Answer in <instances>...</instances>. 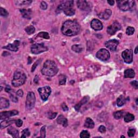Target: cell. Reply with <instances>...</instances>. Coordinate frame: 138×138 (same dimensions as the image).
I'll use <instances>...</instances> for the list:
<instances>
[{"label": "cell", "mask_w": 138, "mask_h": 138, "mask_svg": "<svg viewBox=\"0 0 138 138\" xmlns=\"http://www.w3.org/2000/svg\"><path fill=\"white\" fill-rule=\"evenodd\" d=\"M80 27L78 22L67 20L63 24L61 27V32L64 35L67 36H74L78 34L80 31Z\"/></svg>", "instance_id": "1"}, {"label": "cell", "mask_w": 138, "mask_h": 138, "mask_svg": "<svg viewBox=\"0 0 138 138\" xmlns=\"http://www.w3.org/2000/svg\"><path fill=\"white\" fill-rule=\"evenodd\" d=\"M58 72V66L55 61L51 60H47L45 61L42 69V74L48 77H53L57 74Z\"/></svg>", "instance_id": "2"}, {"label": "cell", "mask_w": 138, "mask_h": 138, "mask_svg": "<svg viewBox=\"0 0 138 138\" xmlns=\"http://www.w3.org/2000/svg\"><path fill=\"white\" fill-rule=\"evenodd\" d=\"M74 2L73 1H67L61 3L58 7L56 12L60 13L61 11H63L66 15L71 16L75 15V9L74 8Z\"/></svg>", "instance_id": "3"}, {"label": "cell", "mask_w": 138, "mask_h": 138, "mask_svg": "<svg viewBox=\"0 0 138 138\" xmlns=\"http://www.w3.org/2000/svg\"><path fill=\"white\" fill-rule=\"evenodd\" d=\"M26 80L27 76L21 70H18L14 73L12 85L14 87H19L23 85Z\"/></svg>", "instance_id": "4"}, {"label": "cell", "mask_w": 138, "mask_h": 138, "mask_svg": "<svg viewBox=\"0 0 138 138\" xmlns=\"http://www.w3.org/2000/svg\"><path fill=\"white\" fill-rule=\"evenodd\" d=\"M118 6L121 10L123 12L130 10L133 8L135 5V1L132 0H123V1H117Z\"/></svg>", "instance_id": "5"}, {"label": "cell", "mask_w": 138, "mask_h": 138, "mask_svg": "<svg viewBox=\"0 0 138 138\" xmlns=\"http://www.w3.org/2000/svg\"><path fill=\"white\" fill-rule=\"evenodd\" d=\"M48 50V47L43 43H36L33 44L31 47V51L33 54H39Z\"/></svg>", "instance_id": "6"}, {"label": "cell", "mask_w": 138, "mask_h": 138, "mask_svg": "<svg viewBox=\"0 0 138 138\" xmlns=\"http://www.w3.org/2000/svg\"><path fill=\"white\" fill-rule=\"evenodd\" d=\"M36 103V97L34 93L29 92L27 94L25 106L28 109H31L34 107Z\"/></svg>", "instance_id": "7"}, {"label": "cell", "mask_w": 138, "mask_h": 138, "mask_svg": "<svg viewBox=\"0 0 138 138\" xmlns=\"http://www.w3.org/2000/svg\"><path fill=\"white\" fill-rule=\"evenodd\" d=\"M38 91L42 100L46 101L50 96L51 93V89L50 86H46L43 88H39L38 89Z\"/></svg>", "instance_id": "8"}, {"label": "cell", "mask_w": 138, "mask_h": 138, "mask_svg": "<svg viewBox=\"0 0 138 138\" xmlns=\"http://www.w3.org/2000/svg\"><path fill=\"white\" fill-rule=\"evenodd\" d=\"M96 57L98 59L101 61H107L110 58V53L109 51L105 49H101L97 52Z\"/></svg>", "instance_id": "9"}, {"label": "cell", "mask_w": 138, "mask_h": 138, "mask_svg": "<svg viewBox=\"0 0 138 138\" xmlns=\"http://www.w3.org/2000/svg\"><path fill=\"white\" fill-rule=\"evenodd\" d=\"M122 57L126 63L131 64L133 60V52L131 49H127L122 53Z\"/></svg>", "instance_id": "10"}, {"label": "cell", "mask_w": 138, "mask_h": 138, "mask_svg": "<svg viewBox=\"0 0 138 138\" xmlns=\"http://www.w3.org/2000/svg\"><path fill=\"white\" fill-rule=\"evenodd\" d=\"M122 29V25L117 21H115L113 23L109 25L107 28V32L110 35H113L118 31Z\"/></svg>", "instance_id": "11"}, {"label": "cell", "mask_w": 138, "mask_h": 138, "mask_svg": "<svg viewBox=\"0 0 138 138\" xmlns=\"http://www.w3.org/2000/svg\"><path fill=\"white\" fill-rule=\"evenodd\" d=\"M119 44V42L117 39H111L107 41L105 43V46L112 51H115Z\"/></svg>", "instance_id": "12"}, {"label": "cell", "mask_w": 138, "mask_h": 138, "mask_svg": "<svg viewBox=\"0 0 138 138\" xmlns=\"http://www.w3.org/2000/svg\"><path fill=\"white\" fill-rule=\"evenodd\" d=\"M91 27L95 31L101 30L103 29V24L99 19H94L91 22Z\"/></svg>", "instance_id": "13"}, {"label": "cell", "mask_w": 138, "mask_h": 138, "mask_svg": "<svg viewBox=\"0 0 138 138\" xmlns=\"http://www.w3.org/2000/svg\"><path fill=\"white\" fill-rule=\"evenodd\" d=\"M19 46V41H15L13 44H9L7 46L3 47V49H8L14 52L17 51L18 50V46Z\"/></svg>", "instance_id": "14"}, {"label": "cell", "mask_w": 138, "mask_h": 138, "mask_svg": "<svg viewBox=\"0 0 138 138\" xmlns=\"http://www.w3.org/2000/svg\"><path fill=\"white\" fill-rule=\"evenodd\" d=\"M18 114V112L16 110L2 112H1V114H0V115H1V119H7V118H8L10 117L17 115Z\"/></svg>", "instance_id": "15"}, {"label": "cell", "mask_w": 138, "mask_h": 138, "mask_svg": "<svg viewBox=\"0 0 138 138\" xmlns=\"http://www.w3.org/2000/svg\"><path fill=\"white\" fill-rule=\"evenodd\" d=\"M77 5L79 9L81 10H87L90 7L89 3L85 0L77 1Z\"/></svg>", "instance_id": "16"}, {"label": "cell", "mask_w": 138, "mask_h": 138, "mask_svg": "<svg viewBox=\"0 0 138 138\" xmlns=\"http://www.w3.org/2000/svg\"><path fill=\"white\" fill-rule=\"evenodd\" d=\"M112 15V11L110 9H106L104 12H101L98 14V17L101 19H108Z\"/></svg>", "instance_id": "17"}, {"label": "cell", "mask_w": 138, "mask_h": 138, "mask_svg": "<svg viewBox=\"0 0 138 138\" xmlns=\"http://www.w3.org/2000/svg\"><path fill=\"white\" fill-rule=\"evenodd\" d=\"M89 99H90V97L89 96H88V95H87V96L84 97L83 98V99L81 100L79 103H78L77 105H76L75 106V108L76 110L77 111H79V109L81 107V106H83V105H84V104H85L88 103V101L89 100Z\"/></svg>", "instance_id": "18"}, {"label": "cell", "mask_w": 138, "mask_h": 138, "mask_svg": "<svg viewBox=\"0 0 138 138\" xmlns=\"http://www.w3.org/2000/svg\"><path fill=\"white\" fill-rule=\"evenodd\" d=\"M20 12L22 16L24 18L30 19L32 17V12L30 9H22L20 10Z\"/></svg>", "instance_id": "19"}, {"label": "cell", "mask_w": 138, "mask_h": 138, "mask_svg": "<svg viewBox=\"0 0 138 138\" xmlns=\"http://www.w3.org/2000/svg\"><path fill=\"white\" fill-rule=\"evenodd\" d=\"M14 123V120L13 119H8V118L4 119L3 120L2 119L1 122V129L7 127L12 125Z\"/></svg>", "instance_id": "20"}, {"label": "cell", "mask_w": 138, "mask_h": 138, "mask_svg": "<svg viewBox=\"0 0 138 138\" xmlns=\"http://www.w3.org/2000/svg\"><path fill=\"white\" fill-rule=\"evenodd\" d=\"M57 122L58 124L62 125L63 127H66L68 125V123H67V120L66 118H65L63 115H60L57 119Z\"/></svg>", "instance_id": "21"}, {"label": "cell", "mask_w": 138, "mask_h": 138, "mask_svg": "<svg viewBox=\"0 0 138 138\" xmlns=\"http://www.w3.org/2000/svg\"><path fill=\"white\" fill-rule=\"evenodd\" d=\"M9 106V101L3 97L0 98V108H7Z\"/></svg>", "instance_id": "22"}, {"label": "cell", "mask_w": 138, "mask_h": 138, "mask_svg": "<svg viewBox=\"0 0 138 138\" xmlns=\"http://www.w3.org/2000/svg\"><path fill=\"white\" fill-rule=\"evenodd\" d=\"M8 133L10 134L13 138H18L19 137V132L17 129L13 127H10L8 129Z\"/></svg>", "instance_id": "23"}, {"label": "cell", "mask_w": 138, "mask_h": 138, "mask_svg": "<svg viewBox=\"0 0 138 138\" xmlns=\"http://www.w3.org/2000/svg\"><path fill=\"white\" fill-rule=\"evenodd\" d=\"M135 77V72L133 70L131 69H127L124 72V77L125 78H133Z\"/></svg>", "instance_id": "24"}, {"label": "cell", "mask_w": 138, "mask_h": 138, "mask_svg": "<svg viewBox=\"0 0 138 138\" xmlns=\"http://www.w3.org/2000/svg\"><path fill=\"white\" fill-rule=\"evenodd\" d=\"M84 126L88 128H93L94 127V123L91 118H86L85 120V123H84Z\"/></svg>", "instance_id": "25"}, {"label": "cell", "mask_w": 138, "mask_h": 138, "mask_svg": "<svg viewBox=\"0 0 138 138\" xmlns=\"http://www.w3.org/2000/svg\"><path fill=\"white\" fill-rule=\"evenodd\" d=\"M72 50L77 53H80L83 50V46L80 44L74 45L72 46Z\"/></svg>", "instance_id": "26"}, {"label": "cell", "mask_w": 138, "mask_h": 138, "mask_svg": "<svg viewBox=\"0 0 138 138\" xmlns=\"http://www.w3.org/2000/svg\"><path fill=\"white\" fill-rule=\"evenodd\" d=\"M117 105L119 107L123 106L126 103V98L123 96L121 95L117 99Z\"/></svg>", "instance_id": "27"}, {"label": "cell", "mask_w": 138, "mask_h": 138, "mask_svg": "<svg viewBox=\"0 0 138 138\" xmlns=\"http://www.w3.org/2000/svg\"><path fill=\"white\" fill-rule=\"evenodd\" d=\"M123 114H124V112L123 111H118L113 113V116L115 119H120L123 117Z\"/></svg>", "instance_id": "28"}, {"label": "cell", "mask_w": 138, "mask_h": 138, "mask_svg": "<svg viewBox=\"0 0 138 138\" xmlns=\"http://www.w3.org/2000/svg\"><path fill=\"white\" fill-rule=\"evenodd\" d=\"M134 116L133 114L131 113H127L124 116V120L126 123H129L134 120Z\"/></svg>", "instance_id": "29"}, {"label": "cell", "mask_w": 138, "mask_h": 138, "mask_svg": "<svg viewBox=\"0 0 138 138\" xmlns=\"http://www.w3.org/2000/svg\"><path fill=\"white\" fill-rule=\"evenodd\" d=\"M25 30L28 35H31L35 32V28L32 25H29V26H28L27 27L25 28Z\"/></svg>", "instance_id": "30"}, {"label": "cell", "mask_w": 138, "mask_h": 138, "mask_svg": "<svg viewBox=\"0 0 138 138\" xmlns=\"http://www.w3.org/2000/svg\"><path fill=\"white\" fill-rule=\"evenodd\" d=\"M15 3L18 5H27L31 3L32 1H16Z\"/></svg>", "instance_id": "31"}, {"label": "cell", "mask_w": 138, "mask_h": 138, "mask_svg": "<svg viewBox=\"0 0 138 138\" xmlns=\"http://www.w3.org/2000/svg\"><path fill=\"white\" fill-rule=\"evenodd\" d=\"M37 37H42L46 39H50V35L47 32H39L37 35Z\"/></svg>", "instance_id": "32"}, {"label": "cell", "mask_w": 138, "mask_h": 138, "mask_svg": "<svg viewBox=\"0 0 138 138\" xmlns=\"http://www.w3.org/2000/svg\"><path fill=\"white\" fill-rule=\"evenodd\" d=\"M66 78L64 75H60L59 76V82L60 85H64L66 83Z\"/></svg>", "instance_id": "33"}, {"label": "cell", "mask_w": 138, "mask_h": 138, "mask_svg": "<svg viewBox=\"0 0 138 138\" xmlns=\"http://www.w3.org/2000/svg\"><path fill=\"white\" fill-rule=\"evenodd\" d=\"M135 32V29L133 27H128L126 29V34L129 36L132 35Z\"/></svg>", "instance_id": "34"}, {"label": "cell", "mask_w": 138, "mask_h": 138, "mask_svg": "<svg viewBox=\"0 0 138 138\" xmlns=\"http://www.w3.org/2000/svg\"><path fill=\"white\" fill-rule=\"evenodd\" d=\"M80 137L81 138H88L90 137L89 132L88 131H83L80 134Z\"/></svg>", "instance_id": "35"}, {"label": "cell", "mask_w": 138, "mask_h": 138, "mask_svg": "<svg viewBox=\"0 0 138 138\" xmlns=\"http://www.w3.org/2000/svg\"><path fill=\"white\" fill-rule=\"evenodd\" d=\"M22 136L21 138H26L27 137H29L30 135V132L29 130V129L27 128V129H25L24 130L22 131Z\"/></svg>", "instance_id": "36"}, {"label": "cell", "mask_w": 138, "mask_h": 138, "mask_svg": "<svg viewBox=\"0 0 138 138\" xmlns=\"http://www.w3.org/2000/svg\"><path fill=\"white\" fill-rule=\"evenodd\" d=\"M40 134H41V138H46V126H44L41 128Z\"/></svg>", "instance_id": "37"}, {"label": "cell", "mask_w": 138, "mask_h": 138, "mask_svg": "<svg viewBox=\"0 0 138 138\" xmlns=\"http://www.w3.org/2000/svg\"><path fill=\"white\" fill-rule=\"evenodd\" d=\"M0 14H1V15L2 16H3L4 17L8 16V13L7 11L3 8H0Z\"/></svg>", "instance_id": "38"}, {"label": "cell", "mask_w": 138, "mask_h": 138, "mask_svg": "<svg viewBox=\"0 0 138 138\" xmlns=\"http://www.w3.org/2000/svg\"><path fill=\"white\" fill-rule=\"evenodd\" d=\"M135 133H136V130H135V129L131 128L128 130L127 134L129 137H133L134 136Z\"/></svg>", "instance_id": "39"}, {"label": "cell", "mask_w": 138, "mask_h": 138, "mask_svg": "<svg viewBox=\"0 0 138 138\" xmlns=\"http://www.w3.org/2000/svg\"><path fill=\"white\" fill-rule=\"evenodd\" d=\"M11 91V92H12ZM11 92H10V99H12V100L13 101V102H15V103H16V102H17L18 101V99H17V98L16 97V96H15V95H14V93H12Z\"/></svg>", "instance_id": "40"}, {"label": "cell", "mask_w": 138, "mask_h": 138, "mask_svg": "<svg viewBox=\"0 0 138 138\" xmlns=\"http://www.w3.org/2000/svg\"><path fill=\"white\" fill-rule=\"evenodd\" d=\"M57 115V112H55V113H53V112H49L48 118L50 119H53L56 118Z\"/></svg>", "instance_id": "41"}, {"label": "cell", "mask_w": 138, "mask_h": 138, "mask_svg": "<svg viewBox=\"0 0 138 138\" xmlns=\"http://www.w3.org/2000/svg\"><path fill=\"white\" fill-rule=\"evenodd\" d=\"M40 8L42 10H46L47 8V4L44 1H42L41 3Z\"/></svg>", "instance_id": "42"}, {"label": "cell", "mask_w": 138, "mask_h": 138, "mask_svg": "<svg viewBox=\"0 0 138 138\" xmlns=\"http://www.w3.org/2000/svg\"><path fill=\"white\" fill-rule=\"evenodd\" d=\"M41 60H37V61H36V62L34 63V64L33 65V66L32 67V69H31V72H33V71H35V70L36 69V67H37L38 66V65L39 64V62H41Z\"/></svg>", "instance_id": "43"}, {"label": "cell", "mask_w": 138, "mask_h": 138, "mask_svg": "<svg viewBox=\"0 0 138 138\" xmlns=\"http://www.w3.org/2000/svg\"><path fill=\"white\" fill-rule=\"evenodd\" d=\"M15 123L17 126L18 127H20L23 125V121L21 119H18L15 122Z\"/></svg>", "instance_id": "44"}, {"label": "cell", "mask_w": 138, "mask_h": 138, "mask_svg": "<svg viewBox=\"0 0 138 138\" xmlns=\"http://www.w3.org/2000/svg\"><path fill=\"white\" fill-rule=\"evenodd\" d=\"M106 127L104 126H100L99 128V131L101 133H104L106 132Z\"/></svg>", "instance_id": "45"}, {"label": "cell", "mask_w": 138, "mask_h": 138, "mask_svg": "<svg viewBox=\"0 0 138 138\" xmlns=\"http://www.w3.org/2000/svg\"><path fill=\"white\" fill-rule=\"evenodd\" d=\"M61 108H62L63 110L65 112L69 110V108H68V107H67V106L66 105L65 103H63L62 104H61Z\"/></svg>", "instance_id": "46"}, {"label": "cell", "mask_w": 138, "mask_h": 138, "mask_svg": "<svg viewBox=\"0 0 138 138\" xmlns=\"http://www.w3.org/2000/svg\"><path fill=\"white\" fill-rule=\"evenodd\" d=\"M131 85L132 86H133L135 89H138V81L137 80H134L131 82Z\"/></svg>", "instance_id": "47"}, {"label": "cell", "mask_w": 138, "mask_h": 138, "mask_svg": "<svg viewBox=\"0 0 138 138\" xmlns=\"http://www.w3.org/2000/svg\"><path fill=\"white\" fill-rule=\"evenodd\" d=\"M16 94L18 96L22 97H23V92L22 90H18L17 92H16Z\"/></svg>", "instance_id": "48"}, {"label": "cell", "mask_w": 138, "mask_h": 138, "mask_svg": "<svg viewBox=\"0 0 138 138\" xmlns=\"http://www.w3.org/2000/svg\"><path fill=\"white\" fill-rule=\"evenodd\" d=\"M5 91H6L7 92L9 93L10 92L12 91V89L10 88V87L9 86H7L6 88H5Z\"/></svg>", "instance_id": "49"}, {"label": "cell", "mask_w": 138, "mask_h": 138, "mask_svg": "<svg viewBox=\"0 0 138 138\" xmlns=\"http://www.w3.org/2000/svg\"><path fill=\"white\" fill-rule=\"evenodd\" d=\"M107 3L110 5H113L114 4V1L110 0V1H107Z\"/></svg>", "instance_id": "50"}, {"label": "cell", "mask_w": 138, "mask_h": 138, "mask_svg": "<svg viewBox=\"0 0 138 138\" xmlns=\"http://www.w3.org/2000/svg\"><path fill=\"white\" fill-rule=\"evenodd\" d=\"M134 53H136V54H137V53H138V46H136V49H135V50H134Z\"/></svg>", "instance_id": "51"}, {"label": "cell", "mask_w": 138, "mask_h": 138, "mask_svg": "<svg viewBox=\"0 0 138 138\" xmlns=\"http://www.w3.org/2000/svg\"><path fill=\"white\" fill-rule=\"evenodd\" d=\"M136 103H137V104L138 105V99H137V100H136Z\"/></svg>", "instance_id": "52"}, {"label": "cell", "mask_w": 138, "mask_h": 138, "mask_svg": "<svg viewBox=\"0 0 138 138\" xmlns=\"http://www.w3.org/2000/svg\"><path fill=\"white\" fill-rule=\"evenodd\" d=\"M2 87L1 86V91H2Z\"/></svg>", "instance_id": "53"}, {"label": "cell", "mask_w": 138, "mask_h": 138, "mask_svg": "<svg viewBox=\"0 0 138 138\" xmlns=\"http://www.w3.org/2000/svg\"><path fill=\"white\" fill-rule=\"evenodd\" d=\"M121 137H123V138H125V136H121Z\"/></svg>", "instance_id": "54"}]
</instances>
